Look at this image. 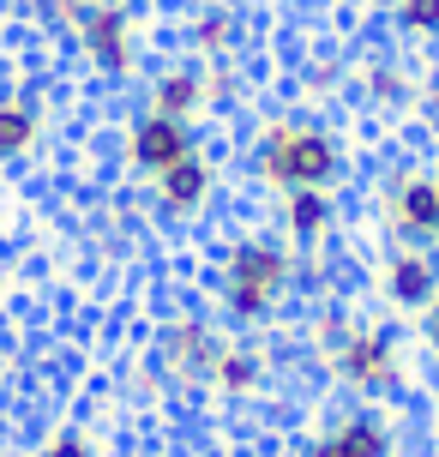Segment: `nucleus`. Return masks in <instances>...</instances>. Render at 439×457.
I'll return each mask as SVG.
<instances>
[{
  "instance_id": "nucleus-7",
  "label": "nucleus",
  "mask_w": 439,
  "mask_h": 457,
  "mask_svg": "<svg viewBox=\"0 0 439 457\" xmlns=\"http://www.w3.org/2000/svg\"><path fill=\"white\" fill-rule=\"evenodd\" d=\"M229 343V325L217 313H199V307H175L151 325V367L162 373V386L175 397H205L211 367Z\"/></svg>"
},
{
  "instance_id": "nucleus-22",
  "label": "nucleus",
  "mask_w": 439,
  "mask_h": 457,
  "mask_svg": "<svg viewBox=\"0 0 439 457\" xmlns=\"http://www.w3.org/2000/svg\"><path fill=\"white\" fill-rule=\"evenodd\" d=\"M427 133H434V151H439V91H434V109H427Z\"/></svg>"
},
{
  "instance_id": "nucleus-25",
  "label": "nucleus",
  "mask_w": 439,
  "mask_h": 457,
  "mask_svg": "<svg viewBox=\"0 0 439 457\" xmlns=\"http://www.w3.org/2000/svg\"><path fill=\"white\" fill-rule=\"evenodd\" d=\"M259 457H295V452H259Z\"/></svg>"
},
{
  "instance_id": "nucleus-24",
  "label": "nucleus",
  "mask_w": 439,
  "mask_h": 457,
  "mask_svg": "<svg viewBox=\"0 0 439 457\" xmlns=\"http://www.w3.org/2000/svg\"><path fill=\"white\" fill-rule=\"evenodd\" d=\"M0 6H12V12H19V6H37V0H0Z\"/></svg>"
},
{
  "instance_id": "nucleus-21",
  "label": "nucleus",
  "mask_w": 439,
  "mask_h": 457,
  "mask_svg": "<svg viewBox=\"0 0 439 457\" xmlns=\"http://www.w3.org/2000/svg\"><path fill=\"white\" fill-rule=\"evenodd\" d=\"M416 349H421V361L439 373V295H434V307L416 320Z\"/></svg>"
},
{
  "instance_id": "nucleus-17",
  "label": "nucleus",
  "mask_w": 439,
  "mask_h": 457,
  "mask_svg": "<svg viewBox=\"0 0 439 457\" xmlns=\"http://www.w3.org/2000/svg\"><path fill=\"white\" fill-rule=\"evenodd\" d=\"M289 103L295 109H313V114H325V109H337L349 96V61L344 54H307L295 67V79H289Z\"/></svg>"
},
{
  "instance_id": "nucleus-5",
  "label": "nucleus",
  "mask_w": 439,
  "mask_h": 457,
  "mask_svg": "<svg viewBox=\"0 0 439 457\" xmlns=\"http://www.w3.org/2000/svg\"><path fill=\"white\" fill-rule=\"evenodd\" d=\"M434 91H439V72H427L421 61H410L403 48H373L349 67V96L355 109L368 114L373 127L385 133H403L416 127L421 114L434 109Z\"/></svg>"
},
{
  "instance_id": "nucleus-6",
  "label": "nucleus",
  "mask_w": 439,
  "mask_h": 457,
  "mask_svg": "<svg viewBox=\"0 0 439 457\" xmlns=\"http://www.w3.org/2000/svg\"><path fill=\"white\" fill-rule=\"evenodd\" d=\"M368 211H373L379 241L434 247V235H439V162H427V157L385 162L368 187Z\"/></svg>"
},
{
  "instance_id": "nucleus-2",
  "label": "nucleus",
  "mask_w": 439,
  "mask_h": 457,
  "mask_svg": "<svg viewBox=\"0 0 439 457\" xmlns=\"http://www.w3.org/2000/svg\"><path fill=\"white\" fill-rule=\"evenodd\" d=\"M235 157H241V175L265 199H277V193H344L355 181V138L337 120L295 109V103H271V109L247 114Z\"/></svg>"
},
{
  "instance_id": "nucleus-4",
  "label": "nucleus",
  "mask_w": 439,
  "mask_h": 457,
  "mask_svg": "<svg viewBox=\"0 0 439 457\" xmlns=\"http://www.w3.org/2000/svg\"><path fill=\"white\" fill-rule=\"evenodd\" d=\"M151 37H157V30H151L145 12L115 6V0H91L61 43H67V54L79 61V72H85L91 85L120 91V85H139L145 79V67H151Z\"/></svg>"
},
{
  "instance_id": "nucleus-13",
  "label": "nucleus",
  "mask_w": 439,
  "mask_h": 457,
  "mask_svg": "<svg viewBox=\"0 0 439 457\" xmlns=\"http://www.w3.org/2000/svg\"><path fill=\"white\" fill-rule=\"evenodd\" d=\"M169 37H175V54L199 61V67H217V61H247L253 24L241 12V0H186Z\"/></svg>"
},
{
  "instance_id": "nucleus-26",
  "label": "nucleus",
  "mask_w": 439,
  "mask_h": 457,
  "mask_svg": "<svg viewBox=\"0 0 439 457\" xmlns=\"http://www.w3.org/2000/svg\"><path fill=\"white\" fill-rule=\"evenodd\" d=\"M434 253H439V235H434Z\"/></svg>"
},
{
  "instance_id": "nucleus-9",
  "label": "nucleus",
  "mask_w": 439,
  "mask_h": 457,
  "mask_svg": "<svg viewBox=\"0 0 439 457\" xmlns=\"http://www.w3.org/2000/svg\"><path fill=\"white\" fill-rule=\"evenodd\" d=\"M199 145H205V127L175 120V114H157V109H133L115 133V162H120L127 181L151 187L157 175H169L175 162L193 157Z\"/></svg>"
},
{
  "instance_id": "nucleus-16",
  "label": "nucleus",
  "mask_w": 439,
  "mask_h": 457,
  "mask_svg": "<svg viewBox=\"0 0 439 457\" xmlns=\"http://www.w3.org/2000/svg\"><path fill=\"white\" fill-rule=\"evenodd\" d=\"M139 109H157V114H175V120H193L205 127L211 120V91H205V67L186 61V54H169L139 79Z\"/></svg>"
},
{
  "instance_id": "nucleus-15",
  "label": "nucleus",
  "mask_w": 439,
  "mask_h": 457,
  "mask_svg": "<svg viewBox=\"0 0 439 457\" xmlns=\"http://www.w3.org/2000/svg\"><path fill=\"white\" fill-rule=\"evenodd\" d=\"M265 223L277 228L301 259L325 253L344 235V193H277V199H265Z\"/></svg>"
},
{
  "instance_id": "nucleus-10",
  "label": "nucleus",
  "mask_w": 439,
  "mask_h": 457,
  "mask_svg": "<svg viewBox=\"0 0 439 457\" xmlns=\"http://www.w3.org/2000/svg\"><path fill=\"white\" fill-rule=\"evenodd\" d=\"M151 193V211H157V223L169 228H205L217 211H223V193H229V175H223V157L199 145L186 162H175L169 175L145 187Z\"/></svg>"
},
{
  "instance_id": "nucleus-20",
  "label": "nucleus",
  "mask_w": 439,
  "mask_h": 457,
  "mask_svg": "<svg viewBox=\"0 0 439 457\" xmlns=\"http://www.w3.org/2000/svg\"><path fill=\"white\" fill-rule=\"evenodd\" d=\"M30 457H109V445H103V434H96L91 421H54L30 445Z\"/></svg>"
},
{
  "instance_id": "nucleus-18",
  "label": "nucleus",
  "mask_w": 439,
  "mask_h": 457,
  "mask_svg": "<svg viewBox=\"0 0 439 457\" xmlns=\"http://www.w3.org/2000/svg\"><path fill=\"white\" fill-rule=\"evenodd\" d=\"M205 91H211V120L217 114H247L259 79L247 72V61H217V67H205Z\"/></svg>"
},
{
  "instance_id": "nucleus-11",
  "label": "nucleus",
  "mask_w": 439,
  "mask_h": 457,
  "mask_svg": "<svg viewBox=\"0 0 439 457\" xmlns=\"http://www.w3.org/2000/svg\"><path fill=\"white\" fill-rule=\"evenodd\" d=\"M295 457H403V421L385 403H344L307 428Z\"/></svg>"
},
{
  "instance_id": "nucleus-23",
  "label": "nucleus",
  "mask_w": 439,
  "mask_h": 457,
  "mask_svg": "<svg viewBox=\"0 0 439 457\" xmlns=\"http://www.w3.org/2000/svg\"><path fill=\"white\" fill-rule=\"evenodd\" d=\"M115 6H133V12H151V6H162V0H115Z\"/></svg>"
},
{
  "instance_id": "nucleus-8",
  "label": "nucleus",
  "mask_w": 439,
  "mask_h": 457,
  "mask_svg": "<svg viewBox=\"0 0 439 457\" xmlns=\"http://www.w3.org/2000/svg\"><path fill=\"white\" fill-rule=\"evenodd\" d=\"M368 295L385 320H421L439 295V253L416 241H379L368 259Z\"/></svg>"
},
{
  "instance_id": "nucleus-1",
  "label": "nucleus",
  "mask_w": 439,
  "mask_h": 457,
  "mask_svg": "<svg viewBox=\"0 0 439 457\" xmlns=\"http://www.w3.org/2000/svg\"><path fill=\"white\" fill-rule=\"evenodd\" d=\"M301 349L331 391H344L349 403H385L397 410L410 391L421 386L416 349L403 337V325L385 320L379 307H355V301L325 295L307 320H301Z\"/></svg>"
},
{
  "instance_id": "nucleus-14",
  "label": "nucleus",
  "mask_w": 439,
  "mask_h": 457,
  "mask_svg": "<svg viewBox=\"0 0 439 457\" xmlns=\"http://www.w3.org/2000/svg\"><path fill=\"white\" fill-rule=\"evenodd\" d=\"M54 133V109L37 85H0V175L37 162Z\"/></svg>"
},
{
  "instance_id": "nucleus-12",
  "label": "nucleus",
  "mask_w": 439,
  "mask_h": 457,
  "mask_svg": "<svg viewBox=\"0 0 439 457\" xmlns=\"http://www.w3.org/2000/svg\"><path fill=\"white\" fill-rule=\"evenodd\" d=\"M271 391H277V349L265 343V331H229L205 397L217 410H259Z\"/></svg>"
},
{
  "instance_id": "nucleus-3",
  "label": "nucleus",
  "mask_w": 439,
  "mask_h": 457,
  "mask_svg": "<svg viewBox=\"0 0 439 457\" xmlns=\"http://www.w3.org/2000/svg\"><path fill=\"white\" fill-rule=\"evenodd\" d=\"M301 301V253L271 223H241L211 259V307L229 331H271Z\"/></svg>"
},
{
  "instance_id": "nucleus-19",
  "label": "nucleus",
  "mask_w": 439,
  "mask_h": 457,
  "mask_svg": "<svg viewBox=\"0 0 439 457\" xmlns=\"http://www.w3.org/2000/svg\"><path fill=\"white\" fill-rule=\"evenodd\" d=\"M385 24L397 43L439 48V0H385Z\"/></svg>"
}]
</instances>
